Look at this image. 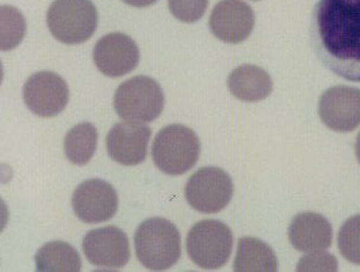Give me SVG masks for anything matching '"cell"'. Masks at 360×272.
I'll return each mask as SVG.
<instances>
[{
    "mask_svg": "<svg viewBox=\"0 0 360 272\" xmlns=\"http://www.w3.org/2000/svg\"><path fill=\"white\" fill-rule=\"evenodd\" d=\"M338 246L347 261L360 265V214L349 218L342 225L338 235Z\"/></svg>",
    "mask_w": 360,
    "mask_h": 272,
    "instance_id": "cell-21",
    "label": "cell"
},
{
    "mask_svg": "<svg viewBox=\"0 0 360 272\" xmlns=\"http://www.w3.org/2000/svg\"><path fill=\"white\" fill-rule=\"evenodd\" d=\"M150 127L139 122L117 123L107 135L109 157L124 166H135L146 160Z\"/></svg>",
    "mask_w": 360,
    "mask_h": 272,
    "instance_id": "cell-14",
    "label": "cell"
},
{
    "mask_svg": "<svg viewBox=\"0 0 360 272\" xmlns=\"http://www.w3.org/2000/svg\"><path fill=\"white\" fill-rule=\"evenodd\" d=\"M95 65L109 77H121L139 64L140 51L133 38L121 32L105 34L95 45Z\"/></svg>",
    "mask_w": 360,
    "mask_h": 272,
    "instance_id": "cell-12",
    "label": "cell"
},
{
    "mask_svg": "<svg viewBox=\"0 0 360 272\" xmlns=\"http://www.w3.org/2000/svg\"><path fill=\"white\" fill-rule=\"evenodd\" d=\"M319 116L334 131L347 133L360 124V89L333 86L320 97Z\"/></svg>",
    "mask_w": 360,
    "mask_h": 272,
    "instance_id": "cell-11",
    "label": "cell"
},
{
    "mask_svg": "<svg viewBox=\"0 0 360 272\" xmlns=\"http://www.w3.org/2000/svg\"><path fill=\"white\" fill-rule=\"evenodd\" d=\"M124 3L135 8H146L150 5L157 3L158 0H124Z\"/></svg>",
    "mask_w": 360,
    "mask_h": 272,
    "instance_id": "cell-24",
    "label": "cell"
},
{
    "mask_svg": "<svg viewBox=\"0 0 360 272\" xmlns=\"http://www.w3.org/2000/svg\"><path fill=\"white\" fill-rule=\"evenodd\" d=\"M209 25L218 39L237 44L252 34L255 15L252 6L242 0H221L211 12Z\"/></svg>",
    "mask_w": 360,
    "mask_h": 272,
    "instance_id": "cell-13",
    "label": "cell"
},
{
    "mask_svg": "<svg viewBox=\"0 0 360 272\" xmlns=\"http://www.w3.org/2000/svg\"><path fill=\"white\" fill-rule=\"evenodd\" d=\"M297 271H338L337 258L323 251H315L301 258L297 266Z\"/></svg>",
    "mask_w": 360,
    "mask_h": 272,
    "instance_id": "cell-23",
    "label": "cell"
},
{
    "mask_svg": "<svg viewBox=\"0 0 360 272\" xmlns=\"http://www.w3.org/2000/svg\"><path fill=\"white\" fill-rule=\"evenodd\" d=\"M356 157H358V161H359V164H360V133H359V134H358V136H356Z\"/></svg>",
    "mask_w": 360,
    "mask_h": 272,
    "instance_id": "cell-25",
    "label": "cell"
},
{
    "mask_svg": "<svg viewBox=\"0 0 360 272\" xmlns=\"http://www.w3.org/2000/svg\"><path fill=\"white\" fill-rule=\"evenodd\" d=\"M34 261L38 271L43 272H77L82 268V261L75 247L62 240L41 246L34 256Z\"/></svg>",
    "mask_w": 360,
    "mask_h": 272,
    "instance_id": "cell-18",
    "label": "cell"
},
{
    "mask_svg": "<svg viewBox=\"0 0 360 272\" xmlns=\"http://www.w3.org/2000/svg\"><path fill=\"white\" fill-rule=\"evenodd\" d=\"M309 37L328 70L360 83V0H319L311 12Z\"/></svg>",
    "mask_w": 360,
    "mask_h": 272,
    "instance_id": "cell-1",
    "label": "cell"
},
{
    "mask_svg": "<svg viewBox=\"0 0 360 272\" xmlns=\"http://www.w3.org/2000/svg\"><path fill=\"white\" fill-rule=\"evenodd\" d=\"M117 206V190L105 180H86L79 183L72 194L74 212L86 224H98L112 219Z\"/></svg>",
    "mask_w": 360,
    "mask_h": 272,
    "instance_id": "cell-9",
    "label": "cell"
},
{
    "mask_svg": "<svg viewBox=\"0 0 360 272\" xmlns=\"http://www.w3.org/2000/svg\"><path fill=\"white\" fill-rule=\"evenodd\" d=\"M22 96L27 108L41 117L63 112L69 102V86L53 71H38L27 79Z\"/></svg>",
    "mask_w": 360,
    "mask_h": 272,
    "instance_id": "cell-8",
    "label": "cell"
},
{
    "mask_svg": "<svg viewBox=\"0 0 360 272\" xmlns=\"http://www.w3.org/2000/svg\"><path fill=\"white\" fill-rule=\"evenodd\" d=\"M165 96L160 84L147 76H136L122 83L114 96V108L129 122H150L162 114Z\"/></svg>",
    "mask_w": 360,
    "mask_h": 272,
    "instance_id": "cell-5",
    "label": "cell"
},
{
    "mask_svg": "<svg viewBox=\"0 0 360 272\" xmlns=\"http://www.w3.org/2000/svg\"><path fill=\"white\" fill-rule=\"evenodd\" d=\"M233 235L229 226L219 220H202L188 232V254L202 268L226 264L233 251Z\"/></svg>",
    "mask_w": 360,
    "mask_h": 272,
    "instance_id": "cell-6",
    "label": "cell"
},
{
    "mask_svg": "<svg viewBox=\"0 0 360 272\" xmlns=\"http://www.w3.org/2000/svg\"><path fill=\"white\" fill-rule=\"evenodd\" d=\"M233 96L244 102H259L273 91V79L262 67L242 65L230 74L228 81Z\"/></svg>",
    "mask_w": 360,
    "mask_h": 272,
    "instance_id": "cell-16",
    "label": "cell"
},
{
    "mask_svg": "<svg viewBox=\"0 0 360 272\" xmlns=\"http://www.w3.org/2000/svg\"><path fill=\"white\" fill-rule=\"evenodd\" d=\"M98 22V10L90 0H53L46 15L50 32L64 44L88 41Z\"/></svg>",
    "mask_w": 360,
    "mask_h": 272,
    "instance_id": "cell-4",
    "label": "cell"
},
{
    "mask_svg": "<svg viewBox=\"0 0 360 272\" xmlns=\"http://www.w3.org/2000/svg\"><path fill=\"white\" fill-rule=\"evenodd\" d=\"M333 230L330 221L319 213L297 214L289 225V242L300 252H315L328 249Z\"/></svg>",
    "mask_w": 360,
    "mask_h": 272,
    "instance_id": "cell-15",
    "label": "cell"
},
{
    "mask_svg": "<svg viewBox=\"0 0 360 272\" xmlns=\"http://www.w3.org/2000/svg\"><path fill=\"white\" fill-rule=\"evenodd\" d=\"M98 129L91 123H79L68 131L64 138V152L68 160L77 166L88 164L98 147Z\"/></svg>",
    "mask_w": 360,
    "mask_h": 272,
    "instance_id": "cell-19",
    "label": "cell"
},
{
    "mask_svg": "<svg viewBox=\"0 0 360 272\" xmlns=\"http://www.w3.org/2000/svg\"><path fill=\"white\" fill-rule=\"evenodd\" d=\"M278 268V258L268 244L252 237L240 239L233 261L235 271L274 272Z\"/></svg>",
    "mask_w": 360,
    "mask_h": 272,
    "instance_id": "cell-17",
    "label": "cell"
},
{
    "mask_svg": "<svg viewBox=\"0 0 360 272\" xmlns=\"http://www.w3.org/2000/svg\"><path fill=\"white\" fill-rule=\"evenodd\" d=\"M27 32V22L24 15L10 5L0 8V38L1 50L8 51L22 41Z\"/></svg>",
    "mask_w": 360,
    "mask_h": 272,
    "instance_id": "cell-20",
    "label": "cell"
},
{
    "mask_svg": "<svg viewBox=\"0 0 360 272\" xmlns=\"http://www.w3.org/2000/svg\"><path fill=\"white\" fill-rule=\"evenodd\" d=\"M83 252L98 268H124L131 259V246L126 233L115 226L96 228L83 238Z\"/></svg>",
    "mask_w": 360,
    "mask_h": 272,
    "instance_id": "cell-10",
    "label": "cell"
},
{
    "mask_svg": "<svg viewBox=\"0 0 360 272\" xmlns=\"http://www.w3.org/2000/svg\"><path fill=\"white\" fill-rule=\"evenodd\" d=\"M209 0H169V11L180 22H195L207 12Z\"/></svg>",
    "mask_w": 360,
    "mask_h": 272,
    "instance_id": "cell-22",
    "label": "cell"
},
{
    "mask_svg": "<svg viewBox=\"0 0 360 272\" xmlns=\"http://www.w3.org/2000/svg\"><path fill=\"white\" fill-rule=\"evenodd\" d=\"M200 141L195 131L183 124L162 128L154 138V164L169 176H180L190 171L199 159Z\"/></svg>",
    "mask_w": 360,
    "mask_h": 272,
    "instance_id": "cell-3",
    "label": "cell"
},
{
    "mask_svg": "<svg viewBox=\"0 0 360 272\" xmlns=\"http://www.w3.org/2000/svg\"><path fill=\"white\" fill-rule=\"evenodd\" d=\"M134 242L140 263L154 271L171 268L181 256L180 232L164 218L145 220L135 232Z\"/></svg>",
    "mask_w": 360,
    "mask_h": 272,
    "instance_id": "cell-2",
    "label": "cell"
},
{
    "mask_svg": "<svg viewBox=\"0 0 360 272\" xmlns=\"http://www.w3.org/2000/svg\"><path fill=\"white\" fill-rule=\"evenodd\" d=\"M233 195L231 176L221 168L202 167L188 179L185 197L198 212L214 214L229 205Z\"/></svg>",
    "mask_w": 360,
    "mask_h": 272,
    "instance_id": "cell-7",
    "label": "cell"
}]
</instances>
